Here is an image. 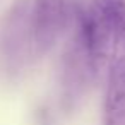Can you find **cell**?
Segmentation results:
<instances>
[{"mask_svg":"<svg viewBox=\"0 0 125 125\" xmlns=\"http://www.w3.org/2000/svg\"><path fill=\"white\" fill-rule=\"evenodd\" d=\"M29 16L31 9L28 10L26 0H19L9 10L4 21L0 46H2L5 62L9 63V69L14 65H21L26 58L29 46H33Z\"/></svg>","mask_w":125,"mask_h":125,"instance_id":"obj_2","label":"cell"},{"mask_svg":"<svg viewBox=\"0 0 125 125\" xmlns=\"http://www.w3.org/2000/svg\"><path fill=\"white\" fill-rule=\"evenodd\" d=\"M67 5L65 0H34L31 5V38L33 52L36 55H46L57 41L62 38L67 26Z\"/></svg>","mask_w":125,"mask_h":125,"instance_id":"obj_1","label":"cell"},{"mask_svg":"<svg viewBox=\"0 0 125 125\" xmlns=\"http://www.w3.org/2000/svg\"><path fill=\"white\" fill-rule=\"evenodd\" d=\"M106 14L120 48L125 52V0H93Z\"/></svg>","mask_w":125,"mask_h":125,"instance_id":"obj_4","label":"cell"},{"mask_svg":"<svg viewBox=\"0 0 125 125\" xmlns=\"http://www.w3.org/2000/svg\"><path fill=\"white\" fill-rule=\"evenodd\" d=\"M103 125H125V55L116 57L108 70Z\"/></svg>","mask_w":125,"mask_h":125,"instance_id":"obj_3","label":"cell"}]
</instances>
